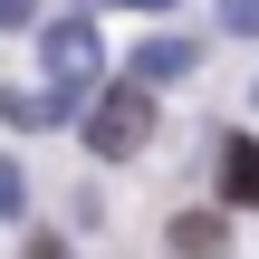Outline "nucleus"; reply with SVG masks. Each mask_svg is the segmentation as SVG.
Segmentation results:
<instances>
[{"instance_id":"obj_1","label":"nucleus","mask_w":259,"mask_h":259,"mask_svg":"<svg viewBox=\"0 0 259 259\" xmlns=\"http://www.w3.org/2000/svg\"><path fill=\"white\" fill-rule=\"evenodd\" d=\"M38 67H48V96H58V115H77V106H87V87H96V67H106V48H96V19H58V29H48V48H38Z\"/></svg>"},{"instance_id":"obj_2","label":"nucleus","mask_w":259,"mask_h":259,"mask_svg":"<svg viewBox=\"0 0 259 259\" xmlns=\"http://www.w3.org/2000/svg\"><path fill=\"white\" fill-rule=\"evenodd\" d=\"M87 144H96L106 163L144 154V144H154V87H106V96L87 106Z\"/></svg>"},{"instance_id":"obj_3","label":"nucleus","mask_w":259,"mask_h":259,"mask_svg":"<svg viewBox=\"0 0 259 259\" xmlns=\"http://www.w3.org/2000/svg\"><path fill=\"white\" fill-rule=\"evenodd\" d=\"M173 77H192V38H144L135 48V87H173Z\"/></svg>"},{"instance_id":"obj_4","label":"nucleus","mask_w":259,"mask_h":259,"mask_svg":"<svg viewBox=\"0 0 259 259\" xmlns=\"http://www.w3.org/2000/svg\"><path fill=\"white\" fill-rule=\"evenodd\" d=\"M221 192H231L240 211H259V144H250V135L221 144Z\"/></svg>"},{"instance_id":"obj_5","label":"nucleus","mask_w":259,"mask_h":259,"mask_svg":"<svg viewBox=\"0 0 259 259\" xmlns=\"http://www.w3.org/2000/svg\"><path fill=\"white\" fill-rule=\"evenodd\" d=\"M173 250H183V259H231V240H221L211 211H183V221H173Z\"/></svg>"},{"instance_id":"obj_6","label":"nucleus","mask_w":259,"mask_h":259,"mask_svg":"<svg viewBox=\"0 0 259 259\" xmlns=\"http://www.w3.org/2000/svg\"><path fill=\"white\" fill-rule=\"evenodd\" d=\"M0 115H10V125H58V96H48V87H38V96H29V87H10V96H0Z\"/></svg>"},{"instance_id":"obj_7","label":"nucleus","mask_w":259,"mask_h":259,"mask_svg":"<svg viewBox=\"0 0 259 259\" xmlns=\"http://www.w3.org/2000/svg\"><path fill=\"white\" fill-rule=\"evenodd\" d=\"M221 29H240V38H259V0H221Z\"/></svg>"},{"instance_id":"obj_8","label":"nucleus","mask_w":259,"mask_h":259,"mask_svg":"<svg viewBox=\"0 0 259 259\" xmlns=\"http://www.w3.org/2000/svg\"><path fill=\"white\" fill-rule=\"evenodd\" d=\"M19 202H29V183H19V163H0V221H10Z\"/></svg>"},{"instance_id":"obj_9","label":"nucleus","mask_w":259,"mask_h":259,"mask_svg":"<svg viewBox=\"0 0 259 259\" xmlns=\"http://www.w3.org/2000/svg\"><path fill=\"white\" fill-rule=\"evenodd\" d=\"M29 10H38V0H0V29H19V19H29Z\"/></svg>"},{"instance_id":"obj_10","label":"nucleus","mask_w":259,"mask_h":259,"mask_svg":"<svg viewBox=\"0 0 259 259\" xmlns=\"http://www.w3.org/2000/svg\"><path fill=\"white\" fill-rule=\"evenodd\" d=\"M29 259H67V250H58V240H29Z\"/></svg>"},{"instance_id":"obj_11","label":"nucleus","mask_w":259,"mask_h":259,"mask_svg":"<svg viewBox=\"0 0 259 259\" xmlns=\"http://www.w3.org/2000/svg\"><path fill=\"white\" fill-rule=\"evenodd\" d=\"M125 10H173V0H125Z\"/></svg>"}]
</instances>
